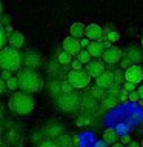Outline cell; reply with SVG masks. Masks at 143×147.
Wrapping results in <instances>:
<instances>
[{
  "label": "cell",
  "mask_w": 143,
  "mask_h": 147,
  "mask_svg": "<svg viewBox=\"0 0 143 147\" xmlns=\"http://www.w3.org/2000/svg\"><path fill=\"white\" fill-rule=\"evenodd\" d=\"M17 80H18V89L26 94H35L43 87V78L37 71L34 69H22L17 74Z\"/></svg>",
  "instance_id": "cell-1"
},
{
  "label": "cell",
  "mask_w": 143,
  "mask_h": 147,
  "mask_svg": "<svg viewBox=\"0 0 143 147\" xmlns=\"http://www.w3.org/2000/svg\"><path fill=\"white\" fill-rule=\"evenodd\" d=\"M23 64V57L18 49H14L11 46H6L0 51V66L3 71L8 72H20Z\"/></svg>",
  "instance_id": "cell-2"
},
{
  "label": "cell",
  "mask_w": 143,
  "mask_h": 147,
  "mask_svg": "<svg viewBox=\"0 0 143 147\" xmlns=\"http://www.w3.org/2000/svg\"><path fill=\"white\" fill-rule=\"evenodd\" d=\"M9 109L17 115H28L34 110V98L31 94L17 90L11 95V98L8 101Z\"/></svg>",
  "instance_id": "cell-3"
},
{
  "label": "cell",
  "mask_w": 143,
  "mask_h": 147,
  "mask_svg": "<svg viewBox=\"0 0 143 147\" xmlns=\"http://www.w3.org/2000/svg\"><path fill=\"white\" fill-rule=\"evenodd\" d=\"M66 81L74 89H83V87L89 86L91 77L88 75V72L85 69H82V71H69L66 74Z\"/></svg>",
  "instance_id": "cell-4"
},
{
  "label": "cell",
  "mask_w": 143,
  "mask_h": 147,
  "mask_svg": "<svg viewBox=\"0 0 143 147\" xmlns=\"http://www.w3.org/2000/svg\"><path fill=\"white\" fill-rule=\"evenodd\" d=\"M78 103H80V98H78L77 94H60L59 98H57V106L59 109L62 110H66V112H72L74 109H77Z\"/></svg>",
  "instance_id": "cell-5"
},
{
  "label": "cell",
  "mask_w": 143,
  "mask_h": 147,
  "mask_svg": "<svg viewBox=\"0 0 143 147\" xmlns=\"http://www.w3.org/2000/svg\"><path fill=\"white\" fill-rule=\"evenodd\" d=\"M123 57H125L123 51L120 49L118 46H112V48H109V49L105 51L101 60H103L106 64H117V63H120L123 60Z\"/></svg>",
  "instance_id": "cell-6"
},
{
  "label": "cell",
  "mask_w": 143,
  "mask_h": 147,
  "mask_svg": "<svg viewBox=\"0 0 143 147\" xmlns=\"http://www.w3.org/2000/svg\"><path fill=\"white\" fill-rule=\"evenodd\" d=\"M85 71L88 72V75L91 78H95L97 80V78L101 77L106 72V63L103 60H92L89 64L85 66Z\"/></svg>",
  "instance_id": "cell-7"
},
{
  "label": "cell",
  "mask_w": 143,
  "mask_h": 147,
  "mask_svg": "<svg viewBox=\"0 0 143 147\" xmlns=\"http://www.w3.org/2000/svg\"><path fill=\"white\" fill-rule=\"evenodd\" d=\"M125 81L132 83V84H140V83H143L142 66L134 64V66H131L129 69H126V71H125Z\"/></svg>",
  "instance_id": "cell-8"
},
{
  "label": "cell",
  "mask_w": 143,
  "mask_h": 147,
  "mask_svg": "<svg viewBox=\"0 0 143 147\" xmlns=\"http://www.w3.org/2000/svg\"><path fill=\"white\" fill-rule=\"evenodd\" d=\"M62 46H63V51L65 52H68V54H71L72 57L74 55H78L82 52V45H80V40L78 38H74V37H66V38L63 40V43H62Z\"/></svg>",
  "instance_id": "cell-9"
},
{
  "label": "cell",
  "mask_w": 143,
  "mask_h": 147,
  "mask_svg": "<svg viewBox=\"0 0 143 147\" xmlns=\"http://www.w3.org/2000/svg\"><path fill=\"white\" fill-rule=\"evenodd\" d=\"M105 37V28L97 25V23H91L86 26V38L91 41H100Z\"/></svg>",
  "instance_id": "cell-10"
},
{
  "label": "cell",
  "mask_w": 143,
  "mask_h": 147,
  "mask_svg": "<svg viewBox=\"0 0 143 147\" xmlns=\"http://www.w3.org/2000/svg\"><path fill=\"white\" fill-rule=\"evenodd\" d=\"M95 84L97 87H100V89H111V87L117 86L115 84V75L112 71H106L101 77H99L95 80Z\"/></svg>",
  "instance_id": "cell-11"
},
{
  "label": "cell",
  "mask_w": 143,
  "mask_h": 147,
  "mask_svg": "<svg viewBox=\"0 0 143 147\" xmlns=\"http://www.w3.org/2000/svg\"><path fill=\"white\" fill-rule=\"evenodd\" d=\"M23 64L28 67V69H35L42 64V57L37 52H34V51H28L26 55L23 57Z\"/></svg>",
  "instance_id": "cell-12"
},
{
  "label": "cell",
  "mask_w": 143,
  "mask_h": 147,
  "mask_svg": "<svg viewBox=\"0 0 143 147\" xmlns=\"http://www.w3.org/2000/svg\"><path fill=\"white\" fill-rule=\"evenodd\" d=\"M125 57L131 60L132 64H138L143 60V52H142V49L138 48V46L131 45V46L126 48V51H125Z\"/></svg>",
  "instance_id": "cell-13"
},
{
  "label": "cell",
  "mask_w": 143,
  "mask_h": 147,
  "mask_svg": "<svg viewBox=\"0 0 143 147\" xmlns=\"http://www.w3.org/2000/svg\"><path fill=\"white\" fill-rule=\"evenodd\" d=\"M103 142L105 144H108V146H115L117 144V142H120V138L122 136H118V133H117V130H115V129H106V130L103 132Z\"/></svg>",
  "instance_id": "cell-14"
},
{
  "label": "cell",
  "mask_w": 143,
  "mask_h": 147,
  "mask_svg": "<svg viewBox=\"0 0 143 147\" xmlns=\"http://www.w3.org/2000/svg\"><path fill=\"white\" fill-rule=\"evenodd\" d=\"M69 34H71V37H74V38H85L86 37V26L83 25V23L77 22V23H72L71 28H69Z\"/></svg>",
  "instance_id": "cell-15"
},
{
  "label": "cell",
  "mask_w": 143,
  "mask_h": 147,
  "mask_svg": "<svg viewBox=\"0 0 143 147\" xmlns=\"http://www.w3.org/2000/svg\"><path fill=\"white\" fill-rule=\"evenodd\" d=\"M88 51H89V54L92 55L94 60H100V57H103L106 49L103 43H100V41H91V45L88 46Z\"/></svg>",
  "instance_id": "cell-16"
},
{
  "label": "cell",
  "mask_w": 143,
  "mask_h": 147,
  "mask_svg": "<svg viewBox=\"0 0 143 147\" xmlns=\"http://www.w3.org/2000/svg\"><path fill=\"white\" fill-rule=\"evenodd\" d=\"M9 46L14 49H20L25 46V35L22 34L20 31H14L11 35H9Z\"/></svg>",
  "instance_id": "cell-17"
},
{
  "label": "cell",
  "mask_w": 143,
  "mask_h": 147,
  "mask_svg": "<svg viewBox=\"0 0 143 147\" xmlns=\"http://www.w3.org/2000/svg\"><path fill=\"white\" fill-rule=\"evenodd\" d=\"M77 60L83 64V66H86V64H89L94 58H92V55L89 54V51H88V49H82V52L77 55Z\"/></svg>",
  "instance_id": "cell-18"
},
{
  "label": "cell",
  "mask_w": 143,
  "mask_h": 147,
  "mask_svg": "<svg viewBox=\"0 0 143 147\" xmlns=\"http://www.w3.org/2000/svg\"><path fill=\"white\" fill-rule=\"evenodd\" d=\"M57 61H59V64H62V66H68V64H71L74 60H72V55L71 54H68V52H60L59 55H57Z\"/></svg>",
  "instance_id": "cell-19"
},
{
  "label": "cell",
  "mask_w": 143,
  "mask_h": 147,
  "mask_svg": "<svg viewBox=\"0 0 143 147\" xmlns=\"http://www.w3.org/2000/svg\"><path fill=\"white\" fill-rule=\"evenodd\" d=\"M0 46H2V49L9 46V34H8L6 28H3V26H0Z\"/></svg>",
  "instance_id": "cell-20"
},
{
  "label": "cell",
  "mask_w": 143,
  "mask_h": 147,
  "mask_svg": "<svg viewBox=\"0 0 143 147\" xmlns=\"http://www.w3.org/2000/svg\"><path fill=\"white\" fill-rule=\"evenodd\" d=\"M118 101H120V100H118V96H112V95H108V96H106V98L103 100V106H105L106 109H109V107H114V106L117 104Z\"/></svg>",
  "instance_id": "cell-21"
},
{
  "label": "cell",
  "mask_w": 143,
  "mask_h": 147,
  "mask_svg": "<svg viewBox=\"0 0 143 147\" xmlns=\"http://www.w3.org/2000/svg\"><path fill=\"white\" fill-rule=\"evenodd\" d=\"M6 86H8V89L12 92H17V89H18V80H17V77H12L9 81H6Z\"/></svg>",
  "instance_id": "cell-22"
},
{
  "label": "cell",
  "mask_w": 143,
  "mask_h": 147,
  "mask_svg": "<svg viewBox=\"0 0 143 147\" xmlns=\"http://www.w3.org/2000/svg\"><path fill=\"white\" fill-rule=\"evenodd\" d=\"M105 37H106V40H108V41H111V43H115V41L120 40V34L117 31H109Z\"/></svg>",
  "instance_id": "cell-23"
},
{
  "label": "cell",
  "mask_w": 143,
  "mask_h": 147,
  "mask_svg": "<svg viewBox=\"0 0 143 147\" xmlns=\"http://www.w3.org/2000/svg\"><path fill=\"white\" fill-rule=\"evenodd\" d=\"M91 94L94 95L95 98H100V100H105L106 96H108V95L103 92V89H100V87H92V89H91Z\"/></svg>",
  "instance_id": "cell-24"
},
{
  "label": "cell",
  "mask_w": 143,
  "mask_h": 147,
  "mask_svg": "<svg viewBox=\"0 0 143 147\" xmlns=\"http://www.w3.org/2000/svg\"><path fill=\"white\" fill-rule=\"evenodd\" d=\"M123 89L128 92V94H132V92H136L138 87L137 84H132V83H128V81H125V84H123Z\"/></svg>",
  "instance_id": "cell-25"
},
{
  "label": "cell",
  "mask_w": 143,
  "mask_h": 147,
  "mask_svg": "<svg viewBox=\"0 0 143 147\" xmlns=\"http://www.w3.org/2000/svg\"><path fill=\"white\" fill-rule=\"evenodd\" d=\"M40 147H62L59 144V141H54V140H46L40 144Z\"/></svg>",
  "instance_id": "cell-26"
},
{
  "label": "cell",
  "mask_w": 143,
  "mask_h": 147,
  "mask_svg": "<svg viewBox=\"0 0 143 147\" xmlns=\"http://www.w3.org/2000/svg\"><path fill=\"white\" fill-rule=\"evenodd\" d=\"M57 141L62 147H69V144H71V138L69 136H59Z\"/></svg>",
  "instance_id": "cell-27"
},
{
  "label": "cell",
  "mask_w": 143,
  "mask_h": 147,
  "mask_svg": "<svg viewBox=\"0 0 143 147\" xmlns=\"http://www.w3.org/2000/svg\"><path fill=\"white\" fill-rule=\"evenodd\" d=\"M114 75H115V84H118V83L125 78V72H123V69H117V71L114 72Z\"/></svg>",
  "instance_id": "cell-28"
},
{
  "label": "cell",
  "mask_w": 143,
  "mask_h": 147,
  "mask_svg": "<svg viewBox=\"0 0 143 147\" xmlns=\"http://www.w3.org/2000/svg\"><path fill=\"white\" fill-rule=\"evenodd\" d=\"M82 69H83V64L76 58V60L71 63V71H82Z\"/></svg>",
  "instance_id": "cell-29"
},
{
  "label": "cell",
  "mask_w": 143,
  "mask_h": 147,
  "mask_svg": "<svg viewBox=\"0 0 143 147\" xmlns=\"http://www.w3.org/2000/svg\"><path fill=\"white\" fill-rule=\"evenodd\" d=\"M120 142H122L123 146H129L132 142V140H131V136H129V135H123L122 138H120Z\"/></svg>",
  "instance_id": "cell-30"
},
{
  "label": "cell",
  "mask_w": 143,
  "mask_h": 147,
  "mask_svg": "<svg viewBox=\"0 0 143 147\" xmlns=\"http://www.w3.org/2000/svg\"><path fill=\"white\" fill-rule=\"evenodd\" d=\"M129 101H140L142 103V98H140V95H138V92H132V94H129Z\"/></svg>",
  "instance_id": "cell-31"
},
{
  "label": "cell",
  "mask_w": 143,
  "mask_h": 147,
  "mask_svg": "<svg viewBox=\"0 0 143 147\" xmlns=\"http://www.w3.org/2000/svg\"><path fill=\"white\" fill-rule=\"evenodd\" d=\"M12 77H14V75H12L11 72H8V71H3V72H2V81H9Z\"/></svg>",
  "instance_id": "cell-32"
},
{
  "label": "cell",
  "mask_w": 143,
  "mask_h": 147,
  "mask_svg": "<svg viewBox=\"0 0 143 147\" xmlns=\"http://www.w3.org/2000/svg\"><path fill=\"white\" fill-rule=\"evenodd\" d=\"M80 45H82V48H83V49H88V46L91 45V40H88L86 37H85V38H82V40H80Z\"/></svg>",
  "instance_id": "cell-33"
},
{
  "label": "cell",
  "mask_w": 143,
  "mask_h": 147,
  "mask_svg": "<svg viewBox=\"0 0 143 147\" xmlns=\"http://www.w3.org/2000/svg\"><path fill=\"white\" fill-rule=\"evenodd\" d=\"M8 23H9V17L6 16V14H3V17H2V26H3V28H6V26H9Z\"/></svg>",
  "instance_id": "cell-34"
},
{
  "label": "cell",
  "mask_w": 143,
  "mask_h": 147,
  "mask_svg": "<svg viewBox=\"0 0 143 147\" xmlns=\"http://www.w3.org/2000/svg\"><path fill=\"white\" fill-rule=\"evenodd\" d=\"M6 90H8L6 81H0V92H2V94H6Z\"/></svg>",
  "instance_id": "cell-35"
},
{
  "label": "cell",
  "mask_w": 143,
  "mask_h": 147,
  "mask_svg": "<svg viewBox=\"0 0 143 147\" xmlns=\"http://www.w3.org/2000/svg\"><path fill=\"white\" fill-rule=\"evenodd\" d=\"M137 92H138V95H140V98L143 100V84H140V86H138V89H137Z\"/></svg>",
  "instance_id": "cell-36"
},
{
  "label": "cell",
  "mask_w": 143,
  "mask_h": 147,
  "mask_svg": "<svg viewBox=\"0 0 143 147\" xmlns=\"http://www.w3.org/2000/svg\"><path fill=\"white\" fill-rule=\"evenodd\" d=\"M126 147H140V142H137V141H132L129 146H126Z\"/></svg>",
  "instance_id": "cell-37"
},
{
  "label": "cell",
  "mask_w": 143,
  "mask_h": 147,
  "mask_svg": "<svg viewBox=\"0 0 143 147\" xmlns=\"http://www.w3.org/2000/svg\"><path fill=\"white\" fill-rule=\"evenodd\" d=\"M112 147H126V146H123L122 142H117V144H115V146H112Z\"/></svg>",
  "instance_id": "cell-38"
},
{
  "label": "cell",
  "mask_w": 143,
  "mask_h": 147,
  "mask_svg": "<svg viewBox=\"0 0 143 147\" xmlns=\"http://www.w3.org/2000/svg\"><path fill=\"white\" fill-rule=\"evenodd\" d=\"M142 48H143V35H142Z\"/></svg>",
  "instance_id": "cell-39"
},
{
  "label": "cell",
  "mask_w": 143,
  "mask_h": 147,
  "mask_svg": "<svg viewBox=\"0 0 143 147\" xmlns=\"http://www.w3.org/2000/svg\"><path fill=\"white\" fill-rule=\"evenodd\" d=\"M142 71H143V66H142Z\"/></svg>",
  "instance_id": "cell-40"
}]
</instances>
